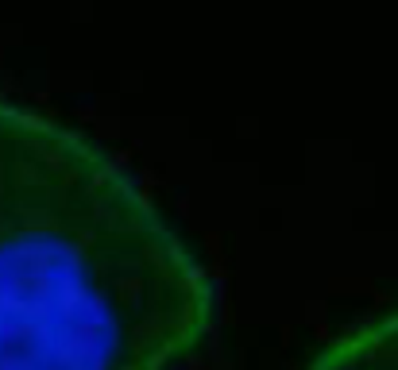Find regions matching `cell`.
<instances>
[{
  "instance_id": "cell-1",
  "label": "cell",
  "mask_w": 398,
  "mask_h": 370,
  "mask_svg": "<svg viewBox=\"0 0 398 370\" xmlns=\"http://www.w3.org/2000/svg\"><path fill=\"white\" fill-rule=\"evenodd\" d=\"M213 321V278L140 181L0 100V370H166Z\"/></svg>"
},
{
  "instance_id": "cell-2",
  "label": "cell",
  "mask_w": 398,
  "mask_h": 370,
  "mask_svg": "<svg viewBox=\"0 0 398 370\" xmlns=\"http://www.w3.org/2000/svg\"><path fill=\"white\" fill-rule=\"evenodd\" d=\"M306 370H398V305L340 336Z\"/></svg>"
}]
</instances>
